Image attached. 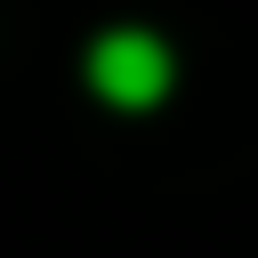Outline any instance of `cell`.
Returning <instances> with one entry per match:
<instances>
[{"label":"cell","mask_w":258,"mask_h":258,"mask_svg":"<svg viewBox=\"0 0 258 258\" xmlns=\"http://www.w3.org/2000/svg\"><path fill=\"white\" fill-rule=\"evenodd\" d=\"M89 81L113 97V105H153L169 89V48L153 32H105L89 48Z\"/></svg>","instance_id":"obj_1"}]
</instances>
